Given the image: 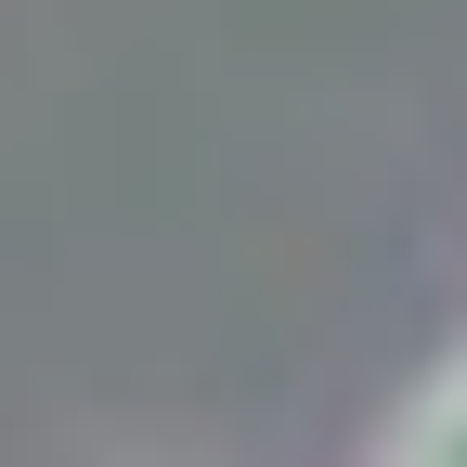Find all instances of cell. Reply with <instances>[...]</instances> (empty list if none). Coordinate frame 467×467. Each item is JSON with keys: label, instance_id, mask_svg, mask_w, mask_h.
<instances>
[{"label": "cell", "instance_id": "obj_1", "mask_svg": "<svg viewBox=\"0 0 467 467\" xmlns=\"http://www.w3.org/2000/svg\"><path fill=\"white\" fill-rule=\"evenodd\" d=\"M389 454H402V467H467V350H454V364H441L416 402H402Z\"/></svg>", "mask_w": 467, "mask_h": 467}]
</instances>
